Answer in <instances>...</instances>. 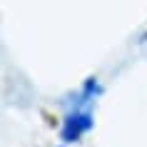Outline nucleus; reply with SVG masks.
<instances>
[{
    "instance_id": "f257e3e1",
    "label": "nucleus",
    "mask_w": 147,
    "mask_h": 147,
    "mask_svg": "<svg viewBox=\"0 0 147 147\" xmlns=\"http://www.w3.org/2000/svg\"><path fill=\"white\" fill-rule=\"evenodd\" d=\"M92 112H90V107L87 105H80L78 102V107L72 110L67 117H65V122H62V130H60V137L65 140V142H78L85 132L92 130Z\"/></svg>"
}]
</instances>
